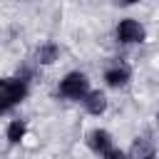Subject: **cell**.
Listing matches in <instances>:
<instances>
[{
  "instance_id": "obj_1",
  "label": "cell",
  "mask_w": 159,
  "mask_h": 159,
  "mask_svg": "<svg viewBox=\"0 0 159 159\" xmlns=\"http://www.w3.org/2000/svg\"><path fill=\"white\" fill-rule=\"evenodd\" d=\"M30 94V80L25 75L0 77V114L12 112L17 104H22Z\"/></svg>"
},
{
  "instance_id": "obj_2",
  "label": "cell",
  "mask_w": 159,
  "mask_h": 159,
  "mask_svg": "<svg viewBox=\"0 0 159 159\" xmlns=\"http://www.w3.org/2000/svg\"><path fill=\"white\" fill-rule=\"evenodd\" d=\"M89 89L92 87H89V80L84 72H67L57 84V94L62 99H70V102H82Z\"/></svg>"
},
{
  "instance_id": "obj_3",
  "label": "cell",
  "mask_w": 159,
  "mask_h": 159,
  "mask_svg": "<svg viewBox=\"0 0 159 159\" xmlns=\"http://www.w3.org/2000/svg\"><path fill=\"white\" fill-rule=\"evenodd\" d=\"M114 37H117V42H122V45H142V42L147 40V30H144V25H142L139 20L124 17V20L117 22Z\"/></svg>"
},
{
  "instance_id": "obj_4",
  "label": "cell",
  "mask_w": 159,
  "mask_h": 159,
  "mask_svg": "<svg viewBox=\"0 0 159 159\" xmlns=\"http://www.w3.org/2000/svg\"><path fill=\"white\" fill-rule=\"evenodd\" d=\"M129 80H132V67H129L127 62H122V60H112V62L104 67V82H107V87H112V89H122V87L129 84Z\"/></svg>"
},
{
  "instance_id": "obj_5",
  "label": "cell",
  "mask_w": 159,
  "mask_h": 159,
  "mask_svg": "<svg viewBox=\"0 0 159 159\" xmlns=\"http://www.w3.org/2000/svg\"><path fill=\"white\" fill-rule=\"evenodd\" d=\"M87 147H89L97 157H102L104 152H109V149L114 147V142H112V134H109L107 129L94 127V129H89V132H87Z\"/></svg>"
},
{
  "instance_id": "obj_6",
  "label": "cell",
  "mask_w": 159,
  "mask_h": 159,
  "mask_svg": "<svg viewBox=\"0 0 159 159\" xmlns=\"http://www.w3.org/2000/svg\"><path fill=\"white\" fill-rule=\"evenodd\" d=\"M127 159H157V147H154V142H152L147 134L134 137V142H132V147H129V152H127Z\"/></svg>"
},
{
  "instance_id": "obj_7",
  "label": "cell",
  "mask_w": 159,
  "mask_h": 159,
  "mask_svg": "<svg viewBox=\"0 0 159 159\" xmlns=\"http://www.w3.org/2000/svg\"><path fill=\"white\" fill-rule=\"evenodd\" d=\"M82 107L87 109V114L99 117V114H104V112H107V94H104V92H99V89H89V92H87V97L82 99Z\"/></svg>"
},
{
  "instance_id": "obj_8",
  "label": "cell",
  "mask_w": 159,
  "mask_h": 159,
  "mask_svg": "<svg viewBox=\"0 0 159 159\" xmlns=\"http://www.w3.org/2000/svg\"><path fill=\"white\" fill-rule=\"evenodd\" d=\"M57 57H60V47H57V42H52V40L42 42V45L35 50V62H37V65H52Z\"/></svg>"
},
{
  "instance_id": "obj_9",
  "label": "cell",
  "mask_w": 159,
  "mask_h": 159,
  "mask_svg": "<svg viewBox=\"0 0 159 159\" xmlns=\"http://www.w3.org/2000/svg\"><path fill=\"white\" fill-rule=\"evenodd\" d=\"M25 134H27V124H25L22 119H12V122L7 124L5 137H7V142H10V144H20V142L25 139Z\"/></svg>"
},
{
  "instance_id": "obj_10",
  "label": "cell",
  "mask_w": 159,
  "mask_h": 159,
  "mask_svg": "<svg viewBox=\"0 0 159 159\" xmlns=\"http://www.w3.org/2000/svg\"><path fill=\"white\" fill-rule=\"evenodd\" d=\"M99 159H127V152H122V149L112 147V149H109V152H104Z\"/></svg>"
},
{
  "instance_id": "obj_11",
  "label": "cell",
  "mask_w": 159,
  "mask_h": 159,
  "mask_svg": "<svg viewBox=\"0 0 159 159\" xmlns=\"http://www.w3.org/2000/svg\"><path fill=\"white\" fill-rule=\"evenodd\" d=\"M119 5H134V2H139V0H117Z\"/></svg>"
},
{
  "instance_id": "obj_12",
  "label": "cell",
  "mask_w": 159,
  "mask_h": 159,
  "mask_svg": "<svg viewBox=\"0 0 159 159\" xmlns=\"http://www.w3.org/2000/svg\"><path fill=\"white\" fill-rule=\"evenodd\" d=\"M157 124H159V112H157Z\"/></svg>"
}]
</instances>
